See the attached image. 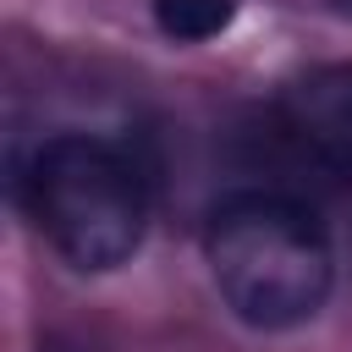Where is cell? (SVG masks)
Here are the masks:
<instances>
[{"instance_id":"6da1fadb","label":"cell","mask_w":352,"mask_h":352,"mask_svg":"<svg viewBox=\"0 0 352 352\" xmlns=\"http://www.w3.org/2000/svg\"><path fill=\"white\" fill-rule=\"evenodd\" d=\"M209 275L226 308L253 330L308 324L336 280V253L308 204L286 192H236L204 231Z\"/></svg>"},{"instance_id":"7a4b0ae2","label":"cell","mask_w":352,"mask_h":352,"mask_svg":"<svg viewBox=\"0 0 352 352\" xmlns=\"http://www.w3.org/2000/svg\"><path fill=\"white\" fill-rule=\"evenodd\" d=\"M22 204L38 236L72 270H116L143 248L148 187L132 154L110 138H44L22 170Z\"/></svg>"},{"instance_id":"3957f363","label":"cell","mask_w":352,"mask_h":352,"mask_svg":"<svg viewBox=\"0 0 352 352\" xmlns=\"http://www.w3.org/2000/svg\"><path fill=\"white\" fill-rule=\"evenodd\" d=\"M280 160L324 187H352V66H314L270 104Z\"/></svg>"},{"instance_id":"277c9868","label":"cell","mask_w":352,"mask_h":352,"mask_svg":"<svg viewBox=\"0 0 352 352\" xmlns=\"http://www.w3.org/2000/svg\"><path fill=\"white\" fill-rule=\"evenodd\" d=\"M231 16H236V0H154V22L176 44H204L226 33Z\"/></svg>"},{"instance_id":"5b68a950","label":"cell","mask_w":352,"mask_h":352,"mask_svg":"<svg viewBox=\"0 0 352 352\" xmlns=\"http://www.w3.org/2000/svg\"><path fill=\"white\" fill-rule=\"evenodd\" d=\"M336 11H346V16H352V0H336Z\"/></svg>"}]
</instances>
